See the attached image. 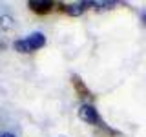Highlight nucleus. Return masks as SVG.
I'll use <instances>...</instances> for the list:
<instances>
[{
  "label": "nucleus",
  "mask_w": 146,
  "mask_h": 137,
  "mask_svg": "<svg viewBox=\"0 0 146 137\" xmlns=\"http://www.w3.org/2000/svg\"><path fill=\"white\" fill-rule=\"evenodd\" d=\"M44 44H46V37L36 31V33H31V35L24 37L22 40H17L15 49L20 51V53H31V51H36V49L44 48Z\"/></svg>",
  "instance_id": "nucleus-1"
},
{
  "label": "nucleus",
  "mask_w": 146,
  "mask_h": 137,
  "mask_svg": "<svg viewBox=\"0 0 146 137\" xmlns=\"http://www.w3.org/2000/svg\"><path fill=\"white\" fill-rule=\"evenodd\" d=\"M79 117L84 122H88V124H97L99 122V113L91 104H82L79 110Z\"/></svg>",
  "instance_id": "nucleus-2"
},
{
  "label": "nucleus",
  "mask_w": 146,
  "mask_h": 137,
  "mask_svg": "<svg viewBox=\"0 0 146 137\" xmlns=\"http://www.w3.org/2000/svg\"><path fill=\"white\" fill-rule=\"evenodd\" d=\"M29 6H31V9H35V11L44 13V11H49L51 4L49 2H29Z\"/></svg>",
  "instance_id": "nucleus-3"
},
{
  "label": "nucleus",
  "mask_w": 146,
  "mask_h": 137,
  "mask_svg": "<svg viewBox=\"0 0 146 137\" xmlns=\"http://www.w3.org/2000/svg\"><path fill=\"white\" fill-rule=\"evenodd\" d=\"M82 6H84V4H79V6H70V9H68V13H71V15H79V13L82 11V9H84Z\"/></svg>",
  "instance_id": "nucleus-4"
},
{
  "label": "nucleus",
  "mask_w": 146,
  "mask_h": 137,
  "mask_svg": "<svg viewBox=\"0 0 146 137\" xmlns=\"http://www.w3.org/2000/svg\"><path fill=\"white\" fill-rule=\"evenodd\" d=\"M0 137H15L13 134H0Z\"/></svg>",
  "instance_id": "nucleus-5"
},
{
  "label": "nucleus",
  "mask_w": 146,
  "mask_h": 137,
  "mask_svg": "<svg viewBox=\"0 0 146 137\" xmlns=\"http://www.w3.org/2000/svg\"><path fill=\"white\" fill-rule=\"evenodd\" d=\"M143 22H144V24H146V13H144V15H143Z\"/></svg>",
  "instance_id": "nucleus-6"
}]
</instances>
